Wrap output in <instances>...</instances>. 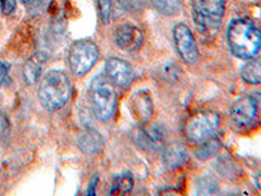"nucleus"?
Returning <instances> with one entry per match:
<instances>
[{
    "label": "nucleus",
    "instance_id": "6e6552de",
    "mask_svg": "<svg viewBox=\"0 0 261 196\" xmlns=\"http://www.w3.org/2000/svg\"><path fill=\"white\" fill-rule=\"evenodd\" d=\"M105 72H106V78L119 88H128L134 83V68L125 60L119 58L107 59L105 64Z\"/></svg>",
    "mask_w": 261,
    "mask_h": 196
},
{
    "label": "nucleus",
    "instance_id": "a878e982",
    "mask_svg": "<svg viewBox=\"0 0 261 196\" xmlns=\"http://www.w3.org/2000/svg\"><path fill=\"white\" fill-rule=\"evenodd\" d=\"M21 2L28 7H37L42 3V0H21Z\"/></svg>",
    "mask_w": 261,
    "mask_h": 196
},
{
    "label": "nucleus",
    "instance_id": "5701e85b",
    "mask_svg": "<svg viewBox=\"0 0 261 196\" xmlns=\"http://www.w3.org/2000/svg\"><path fill=\"white\" fill-rule=\"evenodd\" d=\"M0 9L3 15H12L16 9V0H0Z\"/></svg>",
    "mask_w": 261,
    "mask_h": 196
},
{
    "label": "nucleus",
    "instance_id": "20e7f679",
    "mask_svg": "<svg viewBox=\"0 0 261 196\" xmlns=\"http://www.w3.org/2000/svg\"><path fill=\"white\" fill-rule=\"evenodd\" d=\"M227 0H195L193 22L201 33L214 30L221 24Z\"/></svg>",
    "mask_w": 261,
    "mask_h": 196
},
{
    "label": "nucleus",
    "instance_id": "4468645a",
    "mask_svg": "<svg viewBox=\"0 0 261 196\" xmlns=\"http://www.w3.org/2000/svg\"><path fill=\"white\" fill-rule=\"evenodd\" d=\"M105 145V140L101 135L94 130L85 131L80 137H79V146L81 151L86 155H93L97 152L102 151Z\"/></svg>",
    "mask_w": 261,
    "mask_h": 196
},
{
    "label": "nucleus",
    "instance_id": "39448f33",
    "mask_svg": "<svg viewBox=\"0 0 261 196\" xmlns=\"http://www.w3.org/2000/svg\"><path fill=\"white\" fill-rule=\"evenodd\" d=\"M220 127V115L214 111H200L191 116L186 123L184 134L188 141L195 144L213 136Z\"/></svg>",
    "mask_w": 261,
    "mask_h": 196
},
{
    "label": "nucleus",
    "instance_id": "7ed1b4c3",
    "mask_svg": "<svg viewBox=\"0 0 261 196\" xmlns=\"http://www.w3.org/2000/svg\"><path fill=\"white\" fill-rule=\"evenodd\" d=\"M90 98L94 114L99 120L113 116L116 107V93L114 85L105 75H98L90 83Z\"/></svg>",
    "mask_w": 261,
    "mask_h": 196
},
{
    "label": "nucleus",
    "instance_id": "f03ea898",
    "mask_svg": "<svg viewBox=\"0 0 261 196\" xmlns=\"http://www.w3.org/2000/svg\"><path fill=\"white\" fill-rule=\"evenodd\" d=\"M38 95L46 110L57 111L62 109L71 95V83L67 75L58 69L48 71L41 80Z\"/></svg>",
    "mask_w": 261,
    "mask_h": 196
},
{
    "label": "nucleus",
    "instance_id": "b1692460",
    "mask_svg": "<svg viewBox=\"0 0 261 196\" xmlns=\"http://www.w3.org/2000/svg\"><path fill=\"white\" fill-rule=\"evenodd\" d=\"M9 131V123L8 119L4 114L0 113V140L3 139L7 134H8Z\"/></svg>",
    "mask_w": 261,
    "mask_h": 196
},
{
    "label": "nucleus",
    "instance_id": "9b49d317",
    "mask_svg": "<svg viewBox=\"0 0 261 196\" xmlns=\"http://www.w3.org/2000/svg\"><path fill=\"white\" fill-rule=\"evenodd\" d=\"M143 32L132 24H123L116 28L114 41L119 48L125 51L137 50L143 45Z\"/></svg>",
    "mask_w": 261,
    "mask_h": 196
},
{
    "label": "nucleus",
    "instance_id": "dca6fc26",
    "mask_svg": "<svg viewBox=\"0 0 261 196\" xmlns=\"http://www.w3.org/2000/svg\"><path fill=\"white\" fill-rule=\"evenodd\" d=\"M134 187V177L128 172L120 173L114 178L113 186H111L110 193L113 195H120V193H127L129 192Z\"/></svg>",
    "mask_w": 261,
    "mask_h": 196
},
{
    "label": "nucleus",
    "instance_id": "0eeeda50",
    "mask_svg": "<svg viewBox=\"0 0 261 196\" xmlns=\"http://www.w3.org/2000/svg\"><path fill=\"white\" fill-rule=\"evenodd\" d=\"M174 42L181 59L188 64H195L199 60V48L193 34L186 24H178L174 28Z\"/></svg>",
    "mask_w": 261,
    "mask_h": 196
},
{
    "label": "nucleus",
    "instance_id": "ddd939ff",
    "mask_svg": "<svg viewBox=\"0 0 261 196\" xmlns=\"http://www.w3.org/2000/svg\"><path fill=\"white\" fill-rule=\"evenodd\" d=\"M188 158L190 156H188L187 149L179 143H171L170 145H167L162 156L163 163L169 169H178V167L183 166L187 163Z\"/></svg>",
    "mask_w": 261,
    "mask_h": 196
},
{
    "label": "nucleus",
    "instance_id": "a211bd4d",
    "mask_svg": "<svg viewBox=\"0 0 261 196\" xmlns=\"http://www.w3.org/2000/svg\"><path fill=\"white\" fill-rule=\"evenodd\" d=\"M151 4L165 16H174L180 11V0H151Z\"/></svg>",
    "mask_w": 261,
    "mask_h": 196
},
{
    "label": "nucleus",
    "instance_id": "423d86ee",
    "mask_svg": "<svg viewBox=\"0 0 261 196\" xmlns=\"http://www.w3.org/2000/svg\"><path fill=\"white\" fill-rule=\"evenodd\" d=\"M98 47L90 39L74 42L68 53V64L76 76H84L94 67L98 60Z\"/></svg>",
    "mask_w": 261,
    "mask_h": 196
},
{
    "label": "nucleus",
    "instance_id": "f8f14e48",
    "mask_svg": "<svg viewBox=\"0 0 261 196\" xmlns=\"http://www.w3.org/2000/svg\"><path fill=\"white\" fill-rule=\"evenodd\" d=\"M130 113L136 120L141 123H146L153 115L154 104L153 97L148 89H140L130 97Z\"/></svg>",
    "mask_w": 261,
    "mask_h": 196
},
{
    "label": "nucleus",
    "instance_id": "f3484780",
    "mask_svg": "<svg viewBox=\"0 0 261 196\" xmlns=\"http://www.w3.org/2000/svg\"><path fill=\"white\" fill-rule=\"evenodd\" d=\"M200 144H201V145L196 149L195 153H196V157L202 161L208 160V158H211L212 156L217 155L221 149V141L213 136L204 140V141Z\"/></svg>",
    "mask_w": 261,
    "mask_h": 196
},
{
    "label": "nucleus",
    "instance_id": "bb28decb",
    "mask_svg": "<svg viewBox=\"0 0 261 196\" xmlns=\"http://www.w3.org/2000/svg\"><path fill=\"white\" fill-rule=\"evenodd\" d=\"M252 98H253V101H255L256 109L261 113V93H257V94L253 95Z\"/></svg>",
    "mask_w": 261,
    "mask_h": 196
},
{
    "label": "nucleus",
    "instance_id": "9d476101",
    "mask_svg": "<svg viewBox=\"0 0 261 196\" xmlns=\"http://www.w3.org/2000/svg\"><path fill=\"white\" fill-rule=\"evenodd\" d=\"M256 111L257 109H256L253 98L249 95H244V97L238 98L232 104L231 109H230V116L235 126L246 127L255 120Z\"/></svg>",
    "mask_w": 261,
    "mask_h": 196
},
{
    "label": "nucleus",
    "instance_id": "f257e3e1",
    "mask_svg": "<svg viewBox=\"0 0 261 196\" xmlns=\"http://www.w3.org/2000/svg\"><path fill=\"white\" fill-rule=\"evenodd\" d=\"M227 45L239 59H251L261 47V30L248 18H235L227 28Z\"/></svg>",
    "mask_w": 261,
    "mask_h": 196
},
{
    "label": "nucleus",
    "instance_id": "6ab92c4d",
    "mask_svg": "<svg viewBox=\"0 0 261 196\" xmlns=\"http://www.w3.org/2000/svg\"><path fill=\"white\" fill-rule=\"evenodd\" d=\"M22 75H24L25 83L29 84V85L36 84L37 81H38L39 76H41V64L34 59L29 60V62L24 65Z\"/></svg>",
    "mask_w": 261,
    "mask_h": 196
},
{
    "label": "nucleus",
    "instance_id": "4be33fe9",
    "mask_svg": "<svg viewBox=\"0 0 261 196\" xmlns=\"http://www.w3.org/2000/svg\"><path fill=\"white\" fill-rule=\"evenodd\" d=\"M161 72H162V76H165L166 79L174 80V79H176V76H178L179 68L175 64L170 63V64L163 65V69H161Z\"/></svg>",
    "mask_w": 261,
    "mask_h": 196
},
{
    "label": "nucleus",
    "instance_id": "393cba45",
    "mask_svg": "<svg viewBox=\"0 0 261 196\" xmlns=\"http://www.w3.org/2000/svg\"><path fill=\"white\" fill-rule=\"evenodd\" d=\"M8 64L4 62H0V85L4 83V81L7 80V78H8Z\"/></svg>",
    "mask_w": 261,
    "mask_h": 196
},
{
    "label": "nucleus",
    "instance_id": "412c9836",
    "mask_svg": "<svg viewBox=\"0 0 261 196\" xmlns=\"http://www.w3.org/2000/svg\"><path fill=\"white\" fill-rule=\"evenodd\" d=\"M99 15L103 24H109L111 17V0H98Z\"/></svg>",
    "mask_w": 261,
    "mask_h": 196
},
{
    "label": "nucleus",
    "instance_id": "aec40b11",
    "mask_svg": "<svg viewBox=\"0 0 261 196\" xmlns=\"http://www.w3.org/2000/svg\"><path fill=\"white\" fill-rule=\"evenodd\" d=\"M217 191H218V186H217V182L212 177L202 176L199 179V184H197V192L199 193L209 195V193H214Z\"/></svg>",
    "mask_w": 261,
    "mask_h": 196
},
{
    "label": "nucleus",
    "instance_id": "1a4fd4ad",
    "mask_svg": "<svg viewBox=\"0 0 261 196\" xmlns=\"http://www.w3.org/2000/svg\"><path fill=\"white\" fill-rule=\"evenodd\" d=\"M134 139L137 145L145 151H155L161 148L166 139L165 128L158 123H150L135 131Z\"/></svg>",
    "mask_w": 261,
    "mask_h": 196
},
{
    "label": "nucleus",
    "instance_id": "2eb2a0df",
    "mask_svg": "<svg viewBox=\"0 0 261 196\" xmlns=\"http://www.w3.org/2000/svg\"><path fill=\"white\" fill-rule=\"evenodd\" d=\"M242 79H243L246 83L256 84L261 83V57L257 58H251L249 62H247L243 65V68L241 71Z\"/></svg>",
    "mask_w": 261,
    "mask_h": 196
}]
</instances>
